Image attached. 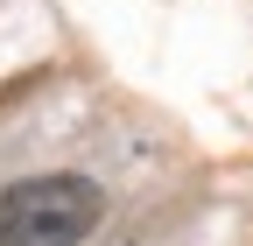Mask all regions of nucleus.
<instances>
[{
	"mask_svg": "<svg viewBox=\"0 0 253 246\" xmlns=\"http://www.w3.org/2000/svg\"><path fill=\"white\" fill-rule=\"evenodd\" d=\"M106 218V190L91 176H28L0 190V246H78Z\"/></svg>",
	"mask_w": 253,
	"mask_h": 246,
	"instance_id": "nucleus-1",
	"label": "nucleus"
}]
</instances>
